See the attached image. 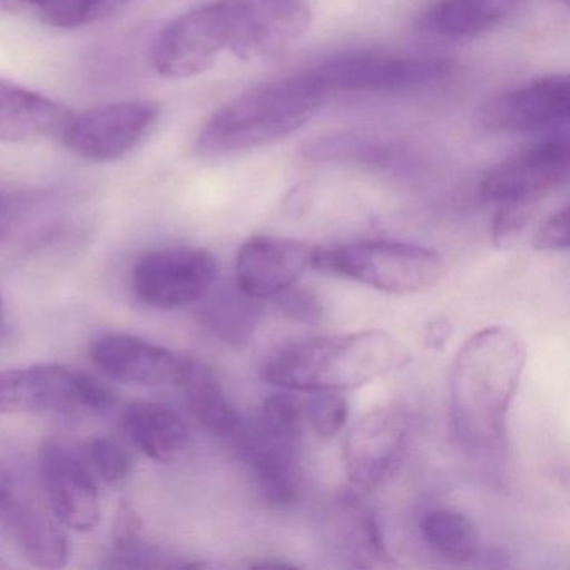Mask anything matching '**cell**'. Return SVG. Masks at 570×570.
I'll return each mask as SVG.
<instances>
[{
    "instance_id": "obj_30",
    "label": "cell",
    "mask_w": 570,
    "mask_h": 570,
    "mask_svg": "<svg viewBox=\"0 0 570 570\" xmlns=\"http://www.w3.org/2000/svg\"><path fill=\"white\" fill-rule=\"evenodd\" d=\"M112 535L119 559L131 560L128 566H141L139 560L148 559V553H151L142 539L141 519L128 502L119 503Z\"/></svg>"
},
{
    "instance_id": "obj_31",
    "label": "cell",
    "mask_w": 570,
    "mask_h": 570,
    "mask_svg": "<svg viewBox=\"0 0 570 570\" xmlns=\"http://www.w3.org/2000/svg\"><path fill=\"white\" fill-rule=\"evenodd\" d=\"M535 212L537 206L522 205V203L497 205L492 226L493 245L499 249L510 248L525 232Z\"/></svg>"
},
{
    "instance_id": "obj_8",
    "label": "cell",
    "mask_w": 570,
    "mask_h": 570,
    "mask_svg": "<svg viewBox=\"0 0 570 570\" xmlns=\"http://www.w3.org/2000/svg\"><path fill=\"white\" fill-rule=\"evenodd\" d=\"M159 106L148 99L96 106L71 115L58 138L79 159L115 163L136 149L159 119Z\"/></svg>"
},
{
    "instance_id": "obj_14",
    "label": "cell",
    "mask_w": 570,
    "mask_h": 570,
    "mask_svg": "<svg viewBox=\"0 0 570 570\" xmlns=\"http://www.w3.org/2000/svg\"><path fill=\"white\" fill-rule=\"evenodd\" d=\"M238 19L229 52L242 61L275 59L312 24L308 0H236Z\"/></svg>"
},
{
    "instance_id": "obj_16",
    "label": "cell",
    "mask_w": 570,
    "mask_h": 570,
    "mask_svg": "<svg viewBox=\"0 0 570 570\" xmlns=\"http://www.w3.org/2000/svg\"><path fill=\"white\" fill-rule=\"evenodd\" d=\"M315 246L278 236H253L239 248L235 285L249 298H275L312 268Z\"/></svg>"
},
{
    "instance_id": "obj_22",
    "label": "cell",
    "mask_w": 570,
    "mask_h": 570,
    "mask_svg": "<svg viewBox=\"0 0 570 570\" xmlns=\"http://www.w3.org/2000/svg\"><path fill=\"white\" fill-rule=\"evenodd\" d=\"M179 386L185 390L193 415L209 433L215 436L235 435L242 416L213 370L191 358Z\"/></svg>"
},
{
    "instance_id": "obj_26",
    "label": "cell",
    "mask_w": 570,
    "mask_h": 570,
    "mask_svg": "<svg viewBox=\"0 0 570 570\" xmlns=\"http://www.w3.org/2000/svg\"><path fill=\"white\" fill-rule=\"evenodd\" d=\"M136 0H38L39 21L56 29H78L118 14Z\"/></svg>"
},
{
    "instance_id": "obj_3",
    "label": "cell",
    "mask_w": 570,
    "mask_h": 570,
    "mask_svg": "<svg viewBox=\"0 0 570 570\" xmlns=\"http://www.w3.org/2000/svg\"><path fill=\"white\" fill-rule=\"evenodd\" d=\"M326 99L303 72L258 86L209 116L196 136V155L229 158L275 145L302 129Z\"/></svg>"
},
{
    "instance_id": "obj_24",
    "label": "cell",
    "mask_w": 570,
    "mask_h": 570,
    "mask_svg": "<svg viewBox=\"0 0 570 570\" xmlns=\"http://www.w3.org/2000/svg\"><path fill=\"white\" fill-rule=\"evenodd\" d=\"M420 530L430 549L449 562H469L479 552L475 525L455 510L440 509L425 513Z\"/></svg>"
},
{
    "instance_id": "obj_29",
    "label": "cell",
    "mask_w": 570,
    "mask_h": 570,
    "mask_svg": "<svg viewBox=\"0 0 570 570\" xmlns=\"http://www.w3.org/2000/svg\"><path fill=\"white\" fill-rule=\"evenodd\" d=\"M350 405L343 396L332 392H316L305 403V419L320 439H333L348 422Z\"/></svg>"
},
{
    "instance_id": "obj_33",
    "label": "cell",
    "mask_w": 570,
    "mask_h": 570,
    "mask_svg": "<svg viewBox=\"0 0 570 570\" xmlns=\"http://www.w3.org/2000/svg\"><path fill=\"white\" fill-rule=\"evenodd\" d=\"M533 248L539 252H562L569 248V208L552 213L533 235Z\"/></svg>"
},
{
    "instance_id": "obj_32",
    "label": "cell",
    "mask_w": 570,
    "mask_h": 570,
    "mask_svg": "<svg viewBox=\"0 0 570 570\" xmlns=\"http://www.w3.org/2000/svg\"><path fill=\"white\" fill-rule=\"evenodd\" d=\"M275 299L282 312L296 322L318 325L325 318L323 303L309 288H295L293 285L292 288L276 295Z\"/></svg>"
},
{
    "instance_id": "obj_7",
    "label": "cell",
    "mask_w": 570,
    "mask_h": 570,
    "mask_svg": "<svg viewBox=\"0 0 570 570\" xmlns=\"http://www.w3.org/2000/svg\"><path fill=\"white\" fill-rule=\"evenodd\" d=\"M238 4L225 0L202 6L169 22L153 42L151 62L166 79H189L213 68L232 48Z\"/></svg>"
},
{
    "instance_id": "obj_10",
    "label": "cell",
    "mask_w": 570,
    "mask_h": 570,
    "mask_svg": "<svg viewBox=\"0 0 570 570\" xmlns=\"http://www.w3.org/2000/svg\"><path fill=\"white\" fill-rule=\"evenodd\" d=\"M569 111V78L546 76L489 99L480 108L479 125L493 135L567 131Z\"/></svg>"
},
{
    "instance_id": "obj_12",
    "label": "cell",
    "mask_w": 570,
    "mask_h": 570,
    "mask_svg": "<svg viewBox=\"0 0 570 570\" xmlns=\"http://www.w3.org/2000/svg\"><path fill=\"white\" fill-rule=\"evenodd\" d=\"M410 423L399 409L366 413L346 435L343 463L353 487L372 490L395 473L405 455Z\"/></svg>"
},
{
    "instance_id": "obj_38",
    "label": "cell",
    "mask_w": 570,
    "mask_h": 570,
    "mask_svg": "<svg viewBox=\"0 0 570 570\" xmlns=\"http://www.w3.org/2000/svg\"><path fill=\"white\" fill-rule=\"evenodd\" d=\"M2 306H4V299H2V295H0V313H2Z\"/></svg>"
},
{
    "instance_id": "obj_1",
    "label": "cell",
    "mask_w": 570,
    "mask_h": 570,
    "mask_svg": "<svg viewBox=\"0 0 570 570\" xmlns=\"http://www.w3.org/2000/svg\"><path fill=\"white\" fill-rule=\"evenodd\" d=\"M525 360V342L505 326L480 330L456 353L450 376V413L466 449L485 452L502 442Z\"/></svg>"
},
{
    "instance_id": "obj_27",
    "label": "cell",
    "mask_w": 570,
    "mask_h": 570,
    "mask_svg": "<svg viewBox=\"0 0 570 570\" xmlns=\"http://www.w3.org/2000/svg\"><path fill=\"white\" fill-rule=\"evenodd\" d=\"M86 463L106 485H119L132 472L129 453L109 436H95L86 445Z\"/></svg>"
},
{
    "instance_id": "obj_19",
    "label": "cell",
    "mask_w": 570,
    "mask_h": 570,
    "mask_svg": "<svg viewBox=\"0 0 570 570\" xmlns=\"http://www.w3.org/2000/svg\"><path fill=\"white\" fill-rule=\"evenodd\" d=\"M2 515L26 559L39 569H61L68 563L69 542L62 523L35 500L12 497Z\"/></svg>"
},
{
    "instance_id": "obj_36",
    "label": "cell",
    "mask_w": 570,
    "mask_h": 570,
    "mask_svg": "<svg viewBox=\"0 0 570 570\" xmlns=\"http://www.w3.org/2000/svg\"><path fill=\"white\" fill-rule=\"evenodd\" d=\"M38 0H0V14H19V12H32Z\"/></svg>"
},
{
    "instance_id": "obj_4",
    "label": "cell",
    "mask_w": 570,
    "mask_h": 570,
    "mask_svg": "<svg viewBox=\"0 0 570 570\" xmlns=\"http://www.w3.org/2000/svg\"><path fill=\"white\" fill-rule=\"evenodd\" d=\"M312 268L372 286L390 295H413L439 282V253L412 243L356 242L313 252Z\"/></svg>"
},
{
    "instance_id": "obj_37",
    "label": "cell",
    "mask_w": 570,
    "mask_h": 570,
    "mask_svg": "<svg viewBox=\"0 0 570 570\" xmlns=\"http://www.w3.org/2000/svg\"><path fill=\"white\" fill-rule=\"evenodd\" d=\"M252 567L255 569H292V563L286 562H269V560H263V562L253 563Z\"/></svg>"
},
{
    "instance_id": "obj_20",
    "label": "cell",
    "mask_w": 570,
    "mask_h": 570,
    "mask_svg": "<svg viewBox=\"0 0 570 570\" xmlns=\"http://www.w3.org/2000/svg\"><path fill=\"white\" fill-rule=\"evenodd\" d=\"M121 429L139 452L159 463L175 462L189 443L185 419L161 403H129L121 413Z\"/></svg>"
},
{
    "instance_id": "obj_2",
    "label": "cell",
    "mask_w": 570,
    "mask_h": 570,
    "mask_svg": "<svg viewBox=\"0 0 570 570\" xmlns=\"http://www.w3.org/2000/svg\"><path fill=\"white\" fill-rule=\"evenodd\" d=\"M410 362V352L385 332L323 336L283 346L262 365V379L295 392H340L382 379Z\"/></svg>"
},
{
    "instance_id": "obj_5",
    "label": "cell",
    "mask_w": 570,
    "mask_h": 570,
    "mask_svg": "<svg viewBox=\"0 0 570 570\" xmlns=\"http://www.w3.org/2000/svg\"><path fill=\"white\" fill-rule=\"evenodd\" d=\"M452 66L443 59L389 52H346L325 59L302 71L323 96L348 92H389L435 85L449 76Z\"/></svg>"
},
{
    "instance_id": "obj_17",
    "label": "cell",
    "mask_w": 570,
    "mask_h": 570,
    "mask_svg": "<svg viewBox=\"0 0 570 570\" xmlns=\"http://www.w3.org/2000/svg\"><path fill=\"white\" fill-rule=\"evenodd\" d=\"M235 435L239 436V452L252 469L263 499L276 509L292 507L302 487L296 440L272 432L259 416L246 425L239 423Z\"/></svg>"
},
{
    "instance_id": "obj_39",
    "label": "cell",
    "mask_w": 570,
    "mask_h": 570,
    "mask_svg": "<svg viewBox=\"0 0 570 570\" xmlns=\"http://www.w3.org/2000/svg\"><path fill=\"white\" fill-rule=\"evenodd\" d=\"M560 2H563V4H569V0H560Z\"/></svg>"
},
{
    "instance_id": "obj_23",
    "label": "cell",
    "mask_w": 570,
    "mask_h": 570,
    "mask_svg": "<svg viewBox=\"0 0 570 570\" xmlns=\"http://www.w3.org/2000/svg\"><path fill=\"white\" fill-rule=\"evenodd\" d=\"M215 286L203 298L206 299L203 308L206 326L225 345L245 346L258 325L262 313L258 299L249 298L236 285Z\"/></svg>"
},
{
    "instance_id": "obj_13",
    "label": "cell",
    "mask_w": 570,
    "mask_h": 570,
    "mask_svg": "<svg viewBox=\"0 0 570 570\" xmlns=\"http://www.w3.org/2000/svg\"><path fill=\"white\" fill-rule=\"evenodd\" d=\"M569 176L567 135L550 139L490 169L480 183L487 202L539 206Z\"/></svg>"
},
{
    "instance_id": "obj_15",
    "label": "cell",
    "mask_w": 570,
    "mask_h": 570,
    "mask_svg": "<svg viewBox=\"0 0 570 570\" xmlns=\"http://www.w3.org/2000/svg\"><path fill=\"white\" fill-rule=\"evenodd\" d=\"M92 363L109 379L132 385H178L191 358L128 333L105 332L89 343Z\"/></svg>"
},
{
    "instance_id": "obj_11",
    "label": "cell",
    "mask_w": 570,
    "mask_h": 570,
    "mask_svg": "<svg viewBox=\"0 0 570 570\" xmlns=\"http://www.w3.org/2000/svg\"><path fill=\"white\" fill-rule=\"evenodd\" d=\"M39 475L56 519L78 532H91L101 520V499L86 460L59 440L39 446Z\"/></svg>"
},
{
    "instance_id": "obj_34",
    "label": "cell",
    "mask_w": 570,
    "mask_h": 570,
    "mask_svg": "<svg viewBox=\"0 0 570 570\" xmlns=\"http://www.w3.org/2000/svg\"><path fill=\"white\" fill-rule=\"evenodd\" d=\"M450 333H452V330H450V325L445 320H435V322L430 323L429 328H426V346H430V348L443 350L446 340H449Z\"/></svg>"
},
{
    "instance_id": "obj_6",
    "label": "cell",
    "mask_w": 570,
    "mask_h": 570,
    "mask_svg": "<svg viewBox=\"0 0 570 570\" xmlns=\"http://www.w3.org/2000/svg\"><path fill=\"white\" fill-rule=\"evenodd\" d=\"M112 403L105 385L61 365H32L0 372V415L14 413H101Z\"/></svg>"
},
{
    "instance_id": "obj_25",
    "label": "cell",
    "mask_w": 570,
    "mask_h": 570,
    "mask_svg": "<svg viewBox=\"0 0 570 570\" xmlns=\"http://www.w3.org/2000/svg\"><path fill=\"white\" fill-rule=\"evenodd\" d=\"M303 156L313 161L352 163V165H393L403 156L400 149L382 139L363 135H335L315 139L303 148Z\"/></svg>"
},
{
    "instance_id": "obj_35",
    "label": "cell",
    "mask_w": 570,
    "mask_h": 570,
    "mask_svg": "<svg viewBox=\"0 0 570 570\" xmlns=\"http://www.w3.org/2000/svg\"><path fill=\"white\" fill-rule=\"evenodd\" d=\"M14 495V480H12L11 472L0 463V512L8 507Z\"/></svg>"
},
{
    "instance_id": "obj_18",
    "label": "cell",
    "mask_w": 570,
    "mask_h": 570,
    "mask_svg": "<svg viewBox=\"0 0 570 570\" xmlns=\"http://www.w3.org/2000/svg\"><path fill=\"white\" fill-rule=\"evenodd\" d=\"M69 116L55 99L0 79V142L26 145L58 136Z\"/></svg>"
},
{
    "instance_id": "obj_9",
    "label": "cell",
    "mask_w": 570,
    "mask_h": 570,
    "mask_svg": "<svg viewBox=\"0 0 570 570\" xmlns=\"http://www.w3.org/2000/svg\"><path fill=\"white\" fill-rule=\"evenodd\" d=\"M132 289L146 305L176 309L199 302L218 279V259L208 249L173 246L146 253L132 268Z\"/></svg>"
},
{
    "instance_id": "obj_28",
    "label": "cell",
    "mask_w": 570,
    "mask_h": 570,
    "mask_svg": "<svg viewBox=\"0 0 570 570\" xmlns=\"http://www.w3.org/2000/svg\"><path fill=\"white\" fill-rule=\"evenodd\" d=\"M259 420L272 432L286 439L298 440L305 423V403L292 393H275L266 399Z\"/></svg>"
},
{
    "instance_id": "obj_21",
    "label": "cell",
    "mask_w": 570,
    "mask_h": 570,
    "mask_svg": "<svg viewBox=\"0 0 570 570\" xmlns=\"http://www.w3.org/2000/svg\"><path fill=\"white\" fill-rule=\"evenodd\" d=\"M520 0H439L422 16L420 28L443 39H472L497 28Z\"/></svg>"
}]
</instances>
